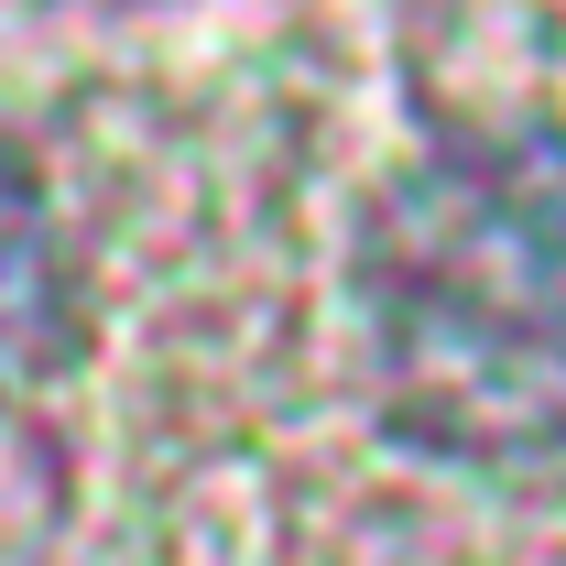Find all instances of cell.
I'll use <instances>...</instances> for the list:
<instances>
[{"label": "cell", "instance_id": "6da1fadb", "mask_svg": "<svg viewBox=\"0 0 566 566\" xmlns=\"http://www.w3.org/2000/svg\"><path fill=\"white\" fill-rule=\"evenodd\" d=\"M370 305L424 415L469 436L566 424V142H469L415 175Z\"/></svg>", "mask_w": 566, "mask_h": 566}, {"label": "cell", "instance_id": "7a4b0ae2", "mask_svg": "<svg viewBox=\"0 0 566 566\" xmlns=\"http://www.w3.org/2000/svg\"><path fill=\"white\" fill-rule=\"evenodd\" d=\"M55 294H66V262H55L44 175L22 164V142H0V370H22V359L44 349Z\"/></svg>", "mask_w": 566, "mask_h": 566}]
</instances>
